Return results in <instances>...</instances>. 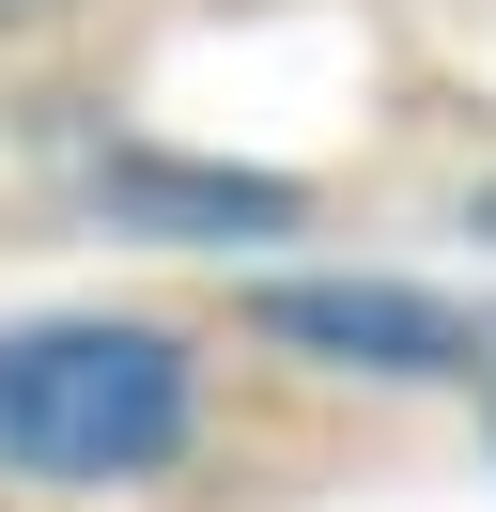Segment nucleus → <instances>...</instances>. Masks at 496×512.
Masks as SVG:
<instances>
[{"mask_svg":"<svg viewBox=\"0 0 496 512\" xmlns=\"http://www.w3.org/2000/svg\"><path fill=\"white\" fill-rule=\"evenodd\" d=\"M481 218H496V202H481Z\"/></svg>","mask_w":496,"mask_h":512,"instance_id":"423d86ee","label":"nucleus"},{"mask_svg":"<svg viewBox=\"0 0 496 512\" xmlns=\"http://www.w3.org/2000/svg\"><path fill=\"white\" fill-rule=\"evenodd\" d=\"M481 388H496V326H481Z\"/></svg>","mask_w":496,"mask_h":512,"instance_id":"39448f33","label":"nucleus"},{"mask_svg":"<svg viewBox=\"0 0 496 512\" xmlns=\"http://www.w3.org/2000/svg\"><path fill=\"white\" fill-rule=\"evenodd\" d=\"M248 311H264V342H310L341 373H403V388L481 373V326L434 311V295H403V280H264Z\"/></svg>","mask_w":496,"mask_h":512,"instance_id":"f03ea898","label":"nucleus"},{"mask_svg":"<svg viewBox=\"0 0 496 512\" xmlns=\"http://www.w3.org/2000/svg\"><path fill=\"white\" fill-rule=\"evenodd\" d=\"M31 16H62V0H0V32H31Z\"/></svg>","mask_w":496,"mask_h":512,"instance_id":"20e7f679","label":"nucleus"},{"mask_svg":"<svg viewBox=\"0 0 496 512\" xmlns=\"http://www.w3.org/2000/svg\"><path fill=\"white\" fill-rule=\"evenodd\" d=\"M93 202H109L124 233H171V249H202V233H279V218H295L279 171H202V156H93Z\"/></svg>","mask_w":496,"mask_h":512,"instance_id":"7ed1b4c3","label":"nucleus"},{"mask_svg":"<svg viewBox=\"0 0 496 512\" xmlns=\"http://www.w3.org/2000/svg\"><path fill=\"white\" fill-rule=\"evenodd\" d=\"M202 419V373H186L171 326H0V481H62V497H109V481H155Z\"/></svg>","mask_w":496,"mask_h":512,"instance_id":"f257e3e1","label":"nucleus"}]
</instances>
